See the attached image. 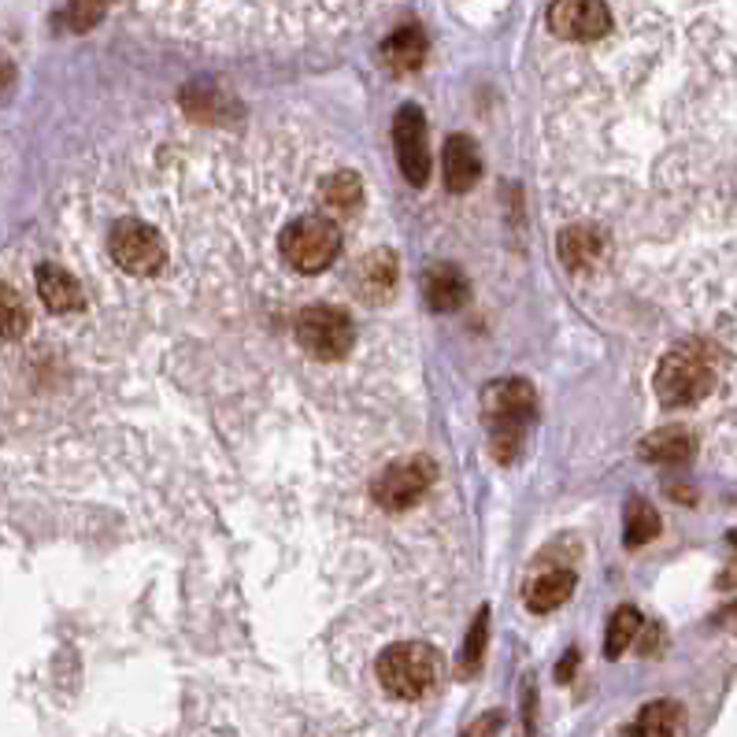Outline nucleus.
Returning <instances> with one entry per match:
<instances>
[{"label": "nucleus", "mask_w": 737, "mask_h": 737, "mask_svg": "<svg viewBox=\"0 0 737 737\" xmlns=\"http://www.w3.org/2000/svg\"><path fill=\"white\" fill-rule=\"evenodd\" d=\"M538 412V393L526 378H497L482 393V419H486L493 456L497 463H515L523 452L526 430Z\"/></svg>", "instance_id": "obj_1"}, {"label": "nucleus", "mask_w": 737, "mask_h": 737, "mask_svg": "<svg viewBox=\"0 0 737 737\" xmlns=\"http://www.w3.org/2000/svg\"><path fill=\"white\" fill-rule=\"evenodd\" d=\"M375 675L382 689L397 701H419L438 686L441 678V656L423 641H400L389 645L375 663Z\"/></svg>", "instance_id": "obj_2"}, {"label": "nucleus", "mask_w": 737, "mask_h": 737, "mask_svg": "<svg viewBox=\"0 0 737 737\" xmlns=\"http://www.w3.org/2000/svg\"><path fill=\"white\" fill-rule=\"evenodd\" d=\"M656 397L660 404L667 408H689L712 393L715 386V367L712 356L701 349V345H675L656 367Z\"/></svg>", "instance_id": "obj_3"}, {"label": "nucleus", "mask_w": 737, "mask_h": 737, "mask_svg": "<svg viewBox=\"0 0 737 737\" xmlns=\"http://www.w3.org/2000/svg\"><path fill=\"white\" fill-rule=\"evenodd\" d=\"M282 260L301 275H319L341 252V230L326 215H301L278 238Z\"/></svg>", "instance_id": "obj_4"}, {"label": "nucleus", "mask_w": 737, "mask_h": 737, "mask_svg": "<svg viewBox=\"0 0 737 737\" xmlns=\"http://www.w3.org/2000/svg\"><path fill=\"white\" fill-rule=\"evenodd\" d=\"M352 319L338 304H308L297 315V345L312 360H341L352 349Z\"/></svg>", "instance_id": "obj_5"}, {"label": "nucleus", "mask_w": 737, "mask_h": 737, "mask_svg": "<svg viewBox=\"0 0 737 737\" xmlns=\"http://www.w3.org/2000/svg\"><path fill=\"white\" fill-rule=\"evenodd\" d=\"M108 252L126 275H138V278L156 275L167 263L164 238L156 234L149 223H141V219H119V223L112 227Z\"/></svg>", "instance_id": "obj_6"}, {"label": "nucleus", "mask_w": 737, "mask_h": 737, "mask_svg": "<svg viewBox=\"0 0 737 737\" xmlns=\"http://www.w3.org/2000/svg\"><path fill=\"white\" fill-rule=\"evenodd\" d=\"M434 478H438V463L430 456L397 460L371 482V497L382 504L386 512H404L434 486Z\"/></svg>", "instance_id": "obj_7"}, {"label": "nucleus", "mask_w": 737, "mask_h": 737, "mask_svg": "<svg viewBox=\"0 0 737 737\" xmlns=\"http://www.w3.org/2000/svg\"><path fill=\"white\" fill-rule=\"evenodd\" d=\"M393 152H397L400 175L415 189L430 182L434 160H430V145H427V119L415 104H404V108L393 115Z\"/></svg>", "instance_id": "obj_8"}, {"label": "nucleus", "mask_w": 737, "mask_h": 737, "mask_svg": "<svg viewBox=\"0 0 737 737\" xmlns=\"http://www.w3.org/2000/svg\"><path fill=\"white\" fill-rule=\"evenodd\" d=\"M549 27L556 38L567 41H597L612 27V12L600 0H560L549 8Z\"/></svg>", "instance_id": "obj_9"}, {"label": "nucleus", "mask_w": 737, "mask_h": 737, "mask_svg": "<svg viewBox=\"0 0 737 737\" xmlns=\"http://www.w3.org/2000/svg\"><path fill=\"white\" fill-rule=\"evenodd\" d=\"M397 275H400V267H397V252L393 249H375V252H367V256L356 263V278H352V286H356V297H360L364 304H382V301H389V293L397 289Z\"/></svg>", "instance_id": "obj_10"}, {"label": "nucleus", "mask_w": 737, "mask_h": 737, "mask_svg": "<svg viewBox=\"0 0 737 737\" xmlns=\"http://www.w3.org/2000/svg\"><path fill=\"white\" fill-rule=\"evenodd\" d=\"M423 297L430 312H460L471 297V282L456 263H434L423 275Z\"/></svg>", "instance_id": "obj_11"}, {"label": "nucleus", "mask_w": 737, "mask_h": 737, "mask_svg": "<svg viewBox=\"0 0 737 737\" xmlns=\"http://www.w3.org/2000/svg\"><path fill=\"white\" fill-rule=\"evenodd\" d=\"M441 167H445L449 193H467V189H475L482 175V156L475 149V141H471L467 134H452L445 141V152H441Z\"/></svg>", "instance_id": "obj_12"}, {"label": "nucleus", "mask_w": 737, "mask_h": 737, "mask_svg": "<svg viewBox=\"0 0 737 737\" xmlns=\"http://www.w3.org/2000/svg\"><path fill=\"white\" fill-rule=\"evenodd\" d=\"M38 293L41 301H45V308L56 315H71L86 308V293H82L78 278L71 275V271L56 267V263H41L38 267Z\"/></svg>", "instance_id": "obj_13"}, {"label": "nucleus", "mask_w": 737, "mask_h": 737, "mask_svg": "<svg viewBox=\"0 0 737 737\" xmlns=\"http://www.w3.org/2000/svg\"><path fill=\"white\" fill-rule=\"evenodd\" d=\"M641 460L652 463H667V467H678V463H689L693 452H697V438L686 427H660L641 441Z\"/></svg>", "instance_id": "obj_14"}, {"label": "nucleus", "mask_w": 737, "mask_h": 737, "mask_svg": "<svg viewBox=\"0 0 737 737\" xmlns=\"http://www.w3.org/2000/svg\"><path fill=\"white\" fill-rule=\"evenodd\" d=\"M378 60H382L386 67L393 71V75H412V71L423 67V60H427L423 30H415V27L397 30L393 38L382 41V49H378Z\"/></svg>", "instance_id": "obj_15"}, {"label": "nucleus", "mask_w": 737, "mask_h": 737, "mask_svg": "<svg viewBox=\"0 0 737 737\" xmlns=\"http://www.w3.org/2000/svg\"><path fill=\"white\" fill-rule=\"evenodd\" d=\"M682 726V704L675 701H652L638 712V719L619 737H675Z\"/></svg>", "instance_id": "obj_16"}, {"label": "nucleus", "mask_w": 737, "mask_h": 737, "mask_svg": "<svg viewBox=\"0 0 737 737\" xmlns=\"http://www.w3.org/2000/svg\"><path fill=\"white\" fill-rule=\"evenodd\" d=\"M575 593V575L571 571H545L526 586V608L530 612H556L560 604H567Z\"/></svg>", "instance_id": "obj_17"}, {"label": "nucleus", "mask_w": 737, "mask_h": 737, "mask_svg": "<svg viewBox=\"0 0 737 737\" xmlns=\"http://www.w3.org/2000/svg\"><path fill=\"white\" fill-rule=\"evenodd\" d=\"M319 193H323V204L338 215L360 212V204H364V182H360V175L356 171H334L319 186Z\"/></svg>", "instance_id": "obj_18"}, {"label": "nucleus", "mask_w": 737, "mask_h": 737, "mask_svg": "<svg viewBox=\"0 0 737 737\" xmlns=\"http://www.w3.org/2000/svg\"><path fill=\"white\" fill-rule=\"evenodd\" d=\"M560 260L567 263V267H589L597 256H600V249H604V238L597 234V230H589V227H571V230H564L560 234Z\"/></svg>", "instance_id": "obj_19"}, {"label": "nucleus", "mask_w": 737, "mask_h": 737, "mask_svg": "<svg viewBox=\"0 0 737 737\" xmlns=\"http://www.w3.org/2000/svg\"><path fill=\"white\" fill-rule=\"evenodd\" d=\"M623 538H627V545L630 549H641L645 541H652L660 534V512L652 508L649 501H641V497H630L627 501V512H623Z\"/></svg>", "instance_id": "obj_20"}, {"label": "nucleus", "mask_w": 737, "mask_h": 737, "mask_svg": "<svg viewBox=\"0 0 737 737\" xmlns=\"http://www.w3.org/2000/svg\"><path fill=\"white\" fill-rule=\"evenodd\" d=\"M638 630H641V612H638V608H630V604L619 608V612L612 615V623H608V634H604V656L608 660L623 656Z\"/></svg>", "instance_id": "obj_21"}, {"label": "nucleus", "mask_w": 737, "mask_h": 737, "mask_svg": "<svg viewBox=\"0 0 737 737\" xmlns=\"http://www.w3.org/2000/svg\"><path fill=\"white\" fill-rule=\"evenodd\" d=\"M486 634H489V608H478L475 623L467 630V641H463V656H460L463 678H471L482 667V656H486Z\"/></svg>", "instance_id": "obj_22"}, {"label": "nucleus", "mask_w": 737, "mask_h": 737, "mask_svg": "<svg viewBox=\"0 0 737 737\" xmlns=\"http://www.w3.org/2000/svg\"><path fill=\"white\" fill-rule=\"evenodd\" d=\"M0 304H4V338L15 341L19 334H27L30 312H27V304L19 301V293L12 286H4V293H0Z\"/></svg>", "instance_id": "obj_23"}, {"label": "nucleus", "mask_w": 737, "mask_h": 737, "mask_svg": "<svg viewBox=\"0 0 737 737\" xmlns=\"http://www.w3.org/2000/svg\"><path fill=\"white\" fill-rule=\"evenodd\" d=\"M104 12H108L104 4H67L63 8V23L71 30H93L104 19Z\"/></svg>", "instance_id": "obj_24"}, {"label": "nucleus", "mask_w": 737, "mask_h": 737, "mask_svg": "<svg viewBox=\"0 0 737 737\" xmlns=\"http://www.w3.org/2000/svg\"><path fill=\"white\" fill-rule=\"evenodd\" d=\"M501 730H504V712H486L463 730V737H501Z\"/></svg>", "instance_id": "obj_25"}, {"label": "nucleus", "mask_w": 737, "mask_h": 737, "mask_svg": "<svg viewBox=\"0 0 737 737\" xmlns=\"http://www.w3.org/2000/svg\"><path fill=\"white\" fill-rule=\"evenodd\" d=\"M730 545H734V549H737V530L730 534Z\"/></svg>", "instance_id": "obj_26"}]
</instances>
